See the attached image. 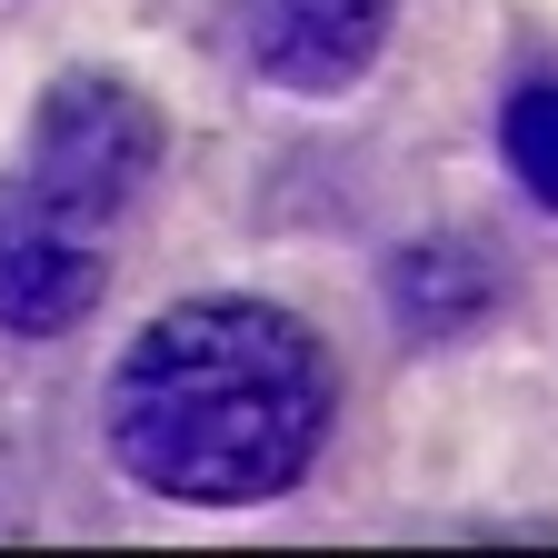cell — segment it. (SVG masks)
Returning <instances> with one entry per match:
<instances>
[{
	"label": "cell",
	"instance_id": "obj_4",
	"mask_svg": "<svg viewBox=\"0 0 558 558\" xmlns=\"http://www.w3.org/2000/svg\"><path fill=\"white\" fill-rule=\"evenodd\" d=\"M240 31L279 90H349L389 40V0H250Z\"/></svg>",
	"mask_w": 558,
	"mask_h": 558
},
{
	"label": "cell",
	"instance_id": "obj_6",
	"mask_svg": "<svg viewBox=\"0 0 558 558\" xmlns=\"http://www.w3.org/2000/svg\"><path fill=\"white\" fill-rule=\"evenodd\" d=\"M499 150H509L519 190L558 209V81H538V90H519V100H509V120H499Z\"/></svg>",
	"mask_w": 558,
	"mask_h": 558
},
{
	"label": "cell",
	"instance_id": "obj_3",
	"mask_svg": "<svg viewBox=\"0 0 558 558\" xmlns=\"http://www.w3.org/2000/svg\"><path fill=\"white\" fill-rule=\"evenodd\" d=\"M100 290H110L100 220L60 209L40 180H0V329L60 339L100 310Z\"/></svg>",
	"mask_w": 558,
	"mask_h": 558
},
{
	"label": "cell",
	"instance_id": "obj_5",
	"mask_svg": "<svg viewBox=\"0 0 558 558\" xmlns=\"http://www.w3.org/2000/svg\"><path fill=\"white\" fill-rule=\"evenodd\" d=\"M389 290H399V310H409L418 329H469V319H488L499 279H488L459 240H418V250L389 269Z\"/></svg>",
	"mask_w": 558,
	"mask_h": 558
},
{
	"label": "cell",
	"instance_id": "obj_2",
	"mask_svg": "<svg viewBox=\"0 0 558 558\" xmlns=\"http://www.w3.org/2000/svg\"><path fill=\"white\" fill-rule=\"evenodd\" d=\"M160 170V110L120 90L110 70H70V81H50L40 120H31V180L60 199V209H81V220H120V209L150 190Z\"/></svg>",
	"mask_w": 558,
	"mask_h": 558
},
{
	"label": "cell",
	"instance_id": "obj_1",
	"mask_svg": "<svg viewBox=\"0 0 558 558\" xmlns=\"http://www.w3.org/2000/svg\"><path fill=\"white\" fill-rule=\"evenodd\" d=\"M329 439V360L269 300H180L110 369V449L199 509L279 499Z\"/></svg>",
	"mask_w": 558,
	"mask_h": 558
}]
</instances>
